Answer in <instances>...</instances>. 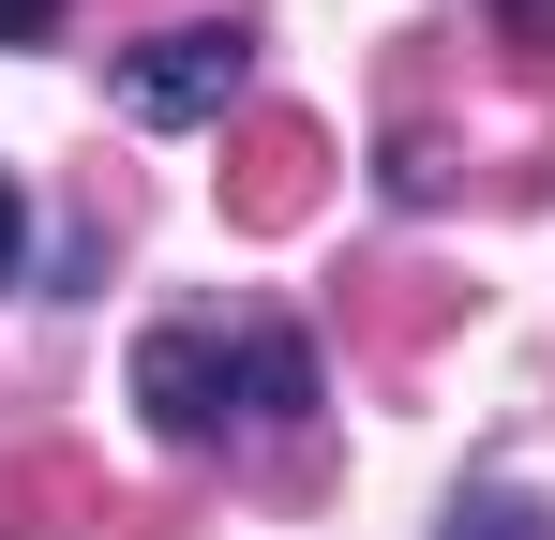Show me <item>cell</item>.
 <instances>
[{"label":"cell","mask_w":555,"mask_h":540,"mask_svg":"<svg viewBox=\"0 0 555 540\" xmlns=\"http://www.w3.org/2000/svg\"><path fill=\"white\" fill-rule=\"evenodd\" d=\"M135 406H151L166 450L285 436V421H315V346L300 331H151L135 346Z\"/></svg>","instance_id":"obj_1"},{"label":"cell","mask_w":555,"mask_h":540,"mask_svg":"<svg viewBox=\"0 0 555 540\" xmlns=\"http://www.w3.org/2000/svg\"><path fill=\"white\" fill-rule=\"evenodd\" d=\"M241 76H256V30H241V15H195V30H151V46L120 61V105H135V120H225Z\"/></svg>","instance_id":"obj_2"},{"label":"cell","mask_w":555,"mask_h":540,"mask_svg":"<svg viewBox=\"0 0 555 540\" xmlns=\"http://www.w3.org/2000/svg\"><path fill=\"white\" fill-rule=\"evenodd\" d=\"M315 195H331V136H315L300 105H271V120L225 136V226L285 241V226H315Z\"/></svg>","instance_id":"obj_3"},{"label":"cell","mask_w":555,"mask_h":540,"mask_svg":"<svg viewBox=\"0 0 555 540\" xmlns=\"http://www.w3.org/2000/svg\"><path fill=\"white\" fill-rule=\"evenodd\" d=\"M0 526H120V511H105V480L76 450H15L0 465Z\"/></svg>","instance_id":"obj_4"},{"label":"cell","mask_w":555,"mask_h":540,"mask_svg":"<svg viewBox=\"0 0 555 540\" xmlns=\"http://www.w3.org/2000/svg\"><path fill=\"white\" fill-rule=\"evenodd\" d=\"M436 540H555V511L526 496V480H465V496H451V526H436Z\"/></svg>","instance_id":"obj_5"},{"label":"cell","mask_w":555,"mask_h":540,"mask_svg":"<svg viewBox=\"0 0 555 540\" xmlns=\"http://www.w3.org/2000/svg\"><path fill=\"white\" fill-rule=\"evenodd\" d=\"M361 316L390 331V346H421V331L451 316V285H436V270H361Z\"/></svg>","instance_id":"obj_6"},{"label":"cell","mask_w":555,"mask_h":540,"mask_svg":"<svg viewBox=\"0 0 555 540\" xmlns=\"http://www.w3.org/2000/svg\"><path fill=\"white\" fill-rule=\"evenodd\" d=\"M495 46H511L526 76H555V0H495Z\"/></svg>","instance_id":"obj_7"},{"label":"cell","mask_w":555,"mask_h":540,"mask_svg":"<svg viewBox=\"0 0 555 540\" xmlns=\"http://www.w3.org/2000/svg\"><path fill=\"white\" fill-rule=\"evenodd\" d=\"M61 30V0H0V46H46Z\"/></svg>","instance_id":"obj_8"},{"label":"cell","mask_w":555,"mask_h":540,"mask_svg":"<svg viewBox=\"0 0 555 540\" xmlns=\"http://www.w3.org/2000/svg\"><path fill=\"white\" fill-rule=\"evenodd\" d=\"M15 256H30V195L0 180V285H15Z\"/></svg>","instance_id":"obj_9"},{"label":"cell","mask_w":555,"mask_h":540,"mask_svg":"<svg viewBox=\"0 0 555 540\" xmlns=\"http://www.w3.org/2000/svg\"><path fill=\"white\" fill-rule=\"evenodd\" d=\"M151 540H181V526H151Z\"/></svg>","instance_id":"obj_10"}]
</instances>
